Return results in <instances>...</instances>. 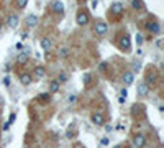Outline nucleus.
Instances as JSON below:
<instances>
[{"label":"nucleus","mask_w":164,"mask_h":148,"mask_svg":"<svg viewBox=\"0 0 164 148\" xmlns=\"http://www.w3.org/2000/svg\"><path fill=\"white\" fill-rule=\"evenodd\" d=\"M75 22H77V25L79 26H85L87 23H89V13L87 12H77V15H75Z\"/></svg>","instance_id":"obj_1"},{"label":"nucleus","mask_w":164,"mask_h":148,"mask_svg":"<svg viewBox=\"0 0 164 148\" xmlns=\"http://www.w3.org/2000/svg\"><path fill=\"white\" fill-rule=\"evenodd\" d=\"M133 146L135 148H145L146 146V138L143 133H136L133 137Z\"/></svg>","instance_id":"obj_2"},{"label":"nucleus","mask_w":164,"mask_h":148,"mask_svg":"<svg viewBox=\"0 0 164 148\" xmlns=\"http://www.w3.org/2000/svg\"><path fill=\"white\" fill-rule=\"evenodd\" d=\"M123 10H125V5H123V2H113L110 7V12L113 15H122Z\"/></svg>","instance_id":"obj_3"},{"label":"nucleus","mask_w":164,"mask_h":148,"mask_svg":"<svg viewBox=\"0 0 164 148\" xmlns=\"http://www.w3.org/2000/svg\"><path fill=\"white\" fill-rule=\"evenodd\" d=\"M107 30H109V26H107L105 22H97L95 23V33L99 35V36H102V35L107 33Z\"/></svg>","instance_id":"obj_4"},{"label":"nucleus","mask_w":164,"mask_h":148,"mask_svg":"<svg viewBox=\"0 0 164 148\" xmlns=\"http://www.w3.org/2000/svg\"><path fill=\"white\" fill-rule=\"evenodd\" d=\"M18 15H15V13H10L8 17H7V26L8 28H17L18 26Z\"/></svg>","instance_id":"obj_5"},{"label":"nucleus","mask_w":164,"mask_h":148,"mask_svg":"<svg viewBox=\"0 0 164 148\" xmlns=\"http://www.w3.org/2000/svg\"><path fill=\"white\" fill-rule=\"evenodd\" d=\"M133 81H135V73L133 71H126V73L123 74V84H125V86H131Z\"/></svg>","instance_id":"obj_6"},{"label":"nucleus","mask_w":164,"mask_h":148,"mask_svg":"<svg viewBox=\"0 0 164 148\" xmlns=\"http://www.w3.org/2000/svg\"><path fill=\"white\" fill-rule=\"evenodd\" d=\"M136 92H138V95H148V92H149V86H148L146 82H139L138 84V87H136Z\"/></svg>","instance_id":"obj_7"},{"label":"nucleus","mask_w":164,"mask_h":148,"mask_svg":"<svg viewBox=\"0 0 164 148\" xmlns=\"http://www.w3.org/2000/svg\"><path fill=\"white\" fill-rule=\"evenodd\" d=\"M120 48L125 51L130 50V36H128V35H122V36H120Z\"/></svg>","instance_id":"obj_8"},{"label":"nucleus","mask_w":164,"mask_h":148,"mask_svg":"<svg viewBox=\"0 0 164 148\" xmlns=\"http://www.w3.org/2000/svg\"><path fill=\"white\" fill-rule=\"evenodd\" d=\"M148 30H149L151 33L158 35V33H161V25H159L158 22H149L148 23Z\"/></svg>","instance_id":"obj_9"},{"label":"nucleus","mask_w":164,"mask_h":148,"mask_svg":"<svg viewBox=\"0 0 164 148\" xmlns=\"http://www.w3.org/2000/svg\"><path fill=\"white\" fill-rule=\"evenodd\" d=\"M90 120H92V123H94V125H99V127H100V125H103V115L95 112V114H92Z\"/></svg>","instance_id":"obj_10"},{"label":"nucleus","mask_w":164,"mask_h":148,"mask_svg":"<svg viewBox=\"0 0 164 148\" xmlns=\"http://www.w3.org/2000/svg\"><path fill=\"white\" fill-rule=\"evenodd\" d=\"M33 76H35L36 79L45 77V76H46V67H43V66H36V67H35V71H33Z\"/></svg>","instance_id":"obj_11"},{"label":"nucleus","mask_w":164,"mask_h":148,"mask_svg":"<svg viewBox=\"0 0 164 148\" xmlns=\"http://www.w3.org/2000/svg\"><path fill=\"white\" fill-rule=\"evenodd\" d=\"M146 81L148 82H156V81H158V71H156V69H149V71H148V73H146Z\"/></svg>","instance_id":"obj_12"},{"label":"nucleus","mask_w":164,"mask_h":148,"mask_svg":"<svg viewBox=\"0 0 164 148\" xmlns=\"http://www.w3.org/2000/svg\"><path fill=\"white\" fill-rule=\"evenodd\" d=\"M31 81H33V76H31L30 73H23V74H20V82L23 84V86H28Z\"/></svg>","instance_id":"obj_13"},{"label":"nucleus","mask_w":164,"mask_h":148,"mask_svg":"<svg viewBox=\"0 0 164 148\" xmlns=\"http://www.w3.org/2000/svg\"><path fill=\"white\" fill-rule=\"evenodd\" d=\"M28 51H23V53H20L18 56H17V63L20 66H23V64H26V61H28Z\"/></svg>","instance_id":"obj_14"},{"label":"nucleus","mask_w":164,"mask_h":148,"mask_svg":"<svg viewBox=\"0 0 164 148\" xmlns=\"http://www.w3.org/2000/svg\"><path fill=\"white\" fill-rule=\"evenodd\" d=\"M36 23H38V15H28L26 17V26H36Z\"/></svg>","instance_id":"obj_15"},{"label":"nucleus","mask_w":164,"mask_h":148,"mask_svg":"<svg viewBox=\"0 0 164 148\" xmlns=\"http://www.w3.org/2000/svg\"><path fill=\"white\" fill-rule=\"evenodd\" d=\"M51 46H53V41H51L49 38H43V40H41V48H43L45 51H49Z\"/></svg>","instance_id":"obj_16"},{"label":"nucleus","mask_w":164,"mask_h":148,"mask_svg":"<svg viewBox=\"0 0 164 148\" xmlns=\"http://www.w3.org/2000/svg\"><path fill=\"white\" fill-rule=\"evenodd\" d=\"M51 7H53V10L56 12V13H62L64 12V3L62 2H53Z\"/></svg>","instance_id":"obj_17"},{"label":"nucleus","mask_w":164,"mask_h":148,"mask_svg":"<svg viewBox=\"0 0 164 148\" xmlns=\"http://www.w3.org/2000/svg\"><path fill=\"white\" fill-rule=\"evenodd\" d=\"M59 86H61V84H59L58 81H53V82H51V86H49V92H51V94L58 92V91H59Z\"/></svg>","instance_id":"obj_18"},{"label":"nucleus","mask_w":164,"mask_h":148,"mask_svg":"<svg viewBox=\"0 0 164 148\" xmlns=\"http://www.w3.org/2000/svg\"><path fill=\"white\" fill-rule=\"evenodd\" d=\"M56 81H58L59 84H62V82H66V81H67V74H66V73H61V74H59V77H58V79H56Z\"/></svg>","instance_id":"obj_19"},{"label":"nucleus","mask_w":164,"mask_h":148,"mask_svg":"<svg viewBox=\"0 0 164 148\" xmlns=\"http://www.w3.org/2000/svg\"><path fill=\"white\" fill-rule=\"evenodd\" d=\"M59 54H61V58H67V54H69V50H67L66 46H62L61 50H59Z\"/></svg>","instance_id":"obj_20"},{"label":"nucleus","mask_w":164,"mask_h":148,"mask_svg":"<svg viewBox=\"0 0 164 148\" xmlns=\"http://www.w3.org/2000/svg\"><path fill=\"white\" fill-rule=\"evenodd\" d=\"M131 7H133V9H136V10H139L143 7V3L138 2V0H133V2H131Z\"/></svg>","instance_id":"obj_21"},{"label":"nucleus","mask_w":164,"mask_h":148,"mask_svg":"<svg viewBox=\"0 0 164 148\" xmlns=\"http://www.w3.org/2000/svg\"><path fill=\"white\" fill-rule=\"evenodd\" d=\"M26 2H28V0H20V2H17V7H18V9H25Z\"/></svg>","instance_id":"obj_22"},{"label":"nucleus","mask_w":164,"mask_h":148,"mask_svg":"<svg viewBox=\"0 0 164 148\" xmlns=\"http://www.w3.org/2000/svg\"><path fill=\"white\" fill-rule=\"evenodd\" d=\"M136 43L138 45H143V35L141 33H136Z\"/></svg>","instance_id":"obj_23"},{"label":"nucleus","mask_w":164,"mask_h":148,"mask_svg":"<svg viewBox=\"0 0 164 148\" xmlns=\"http://www.w3.org/2000/svg\"><path fill=\"white\" fill-rule=\"evenodd\" d=\"M75 101H77V95L75 94H71L69 97H67V102H75Z\"/></svg>","instance_id":"obj_24"},{"label":"nucleus","mask_w":164,"mask_h":148,"mask_svg":"<svg viewBox=\"0 0 164 148\" xmlns=\"http://www.w3.org/2000/svg\"><path fill=\"white\" fill-rule=\"evenodd\" d=\"M3 86H7V87L10 86V77H8V76H5V77H3Z\"/></svg>","instance_id":"obj_25"},{"label":"nucleus","mask_w":164,"mask_h":148,"mask_svg":"<svg viewBox=\"0 0 164 148\" xmlns=\"http://www.w3.org/2000/svg\"><path fill=\"white\" fill-rule=\"evenodd\" d=\"M90 79H92L90 74H84V82H90Z\"/></svg>","instance_id":"obj_26"},{"label":"nucleus","mask_w":164,"mask_h":148,"mask_svg":"<svg viewBox=\"0 0 164 148\" xmlns=\"http://www.w3.org/2000/svg\"><path fill=\"white\" fill-rule=\"evenodd\" d=\"M126 89H122V92H120V97H123V99H126Z\"/></svg>","instance_id":"obj_27"},{"label":"nucleus","mask_w":164,"mask_h":148,"mask_svg":"<svg viewBox=\"0 0 164 148\" xmlns=\"http://www.w3.org/2000/svg\"><path fill=\"white\" fill-rule=\"evenodd\" d=\"M13 122H15V114H12V115H10V120H8V123H7V125L10 127V123H13Z\"/></svg>","instance_id":"obj_28"},{"label":"nucleus","mask_w":164,"mask_h":148,"mask_svg":"<svg viewBox=\"0 0 164 148\" xmlns=\"http://www.w3.org/2000/svg\"><path fill=\"white\" fill-rule=\"evenodd\" d=\"M39 99H41V101H49V94H43Z\"/></svg>","instance_id":"obj_29"},{"label":"nucleus","mask_w":164,"mask_h":148,"mask_svg":"<svg viewBox=\"0 0 164 148\" xmlns=\"http://www.w3.org/2000/svg\"><path fill=\"white\" fill-rule=\"evenodd\" d=\"M0 31H2V23H0Z\"/></svg>","instance_id":"obj_30"},{"label":"nucleus","mask_w":164,"mask_h":148,"mask_svg":"<svg viewBox=\"0 0 164 148\" xmlns=\"http://www.w3.org/2000/svg\"><path fill=\"white\" fill-rule=\"evenodd\" d=\"M130 148H131V146H130Z\"/></svg>","instance_id":"obj_31"}]
</instances>
